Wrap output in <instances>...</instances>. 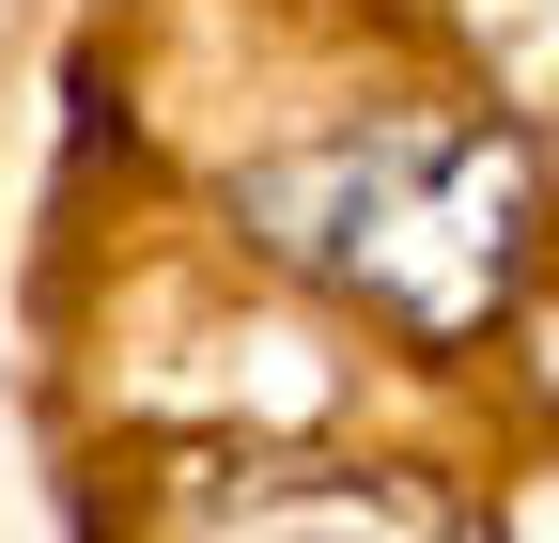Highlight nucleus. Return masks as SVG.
Returning <instances> with one entry per match:
<instances>
[{
	"label": "nucleus",
	"instance_id": "obj_1",
	"mask_svg": "<svg viewBox=\"0 0 559 543\" xmlns=\"http://www.w3.org/2000/svg\"><path fill=\"white\" fill-rule=\"evenodd\" d=\"M544 186L498 124H389V141H326L296 171H249V233H280L311 280L373 295L404 326H466L513 295Z\"/></svg>",
	"mask_w": 559,
	"mask_h": 543
}]
</instances>
